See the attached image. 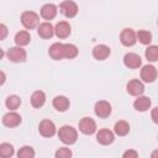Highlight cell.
<instances>
[{
    "label": "cell",
    "instance_id": "cell-24",
    "mask_svg": "<svg viewBox=\"0 0 158 158\" xmlns=\"http://www.w3.org/2000/svg\"><path fill=\"white\" fill-rule=\"evenodd\" d=\"M14 153H15V148L12 144L6 143V142L0 144V157L1 158H11L14 156Z\"/></svg>",
    "mask_w": 158,
    "mask_h": 158
},
{
    "label": "cell",
    "instance_id": "cell-26",
    "mask_svg": "<svg viewBox=\"0 0 158 158\" xmlns=\"http://www.w3.org/2000/svg\"><path fill=\"white\" fill-rule=\"evenodd\" d=\"M5 105H6V107L9 110L15 111L21 105V99L17 95H10V96H7V99L5 101Z\"/></svg>",
    "mask_w": 158,
    "mask_h": 158
},
{
    "label": "cell",
    "instance_id": "cell-20",
    "mask_svg": "<svg viewBox=\"0 0 158 158\" xmlns=\"http://www.w3.org/2000/svg\"><path fill=\"white\" fill-rule=\"evenodd\" d=\"M52 104H53V107H54L57 111H60V112L67 111L68 107H69V105H70L69 99L65 98V96H63V95L56 96V98L53 99V102H52Z\"/></svg>",
    "mask_w": 158,
    "mask_h": 158
},
{
    "label": "cell",
    "instance_id": "cell-18",
    "mask_svg": "<svg viewBox=\"0 0 158 158\" xmlns=\"http://www.w3.org/2000/svg\"><path fill=\"white\" fill-rule=\"evenodd\" d=\"M151 105H152V101L148 96H138L133 102V107L139 112L147 111L151 107Z\"/></svg>",
    "mask_w": 158,
    "mask_h": 158
},
{
    "label": "cell",
    "instance_id": "cell-35",
    "mask_svg": "<svg viewBox=\"0 0 158 158\" xmlns=\"http://www.w3.org/2000/svg\"><path fill=\"white\" fill-rule=\"evenodd\" d=\"M1 77H2V79H1V84H4V81H5V74H4V72H1Z\"/></svg>",
    "mask_w": 158,
    "mask_h": 158
},
{
    "label": "cell",
    "instance_id": "cell-21",
    "mask_svg": "<svg viewBox=\"0 0 158 158\" xmlns=\"http://www.w3.org/2000/svg\"><path fill=\"white\" fill-rule=\"evenodd\" d=\"M46 101V94L42 90H36L32 95H31V105L36 109H40L43 106Z\"/></svg>",
    "mask_w": 158,
    "mask_h": 158
},
{
    "label": "cell",
    "instance_id": "cell-29",
    "mask_svg": "<svg viewBox=\"0 0 158 158\" xmlns=\"http://www.w3.org/2000/svg\"><path fill=\"white\" fill-rule=\"evenodd\" d=\"M17 158H35V149L31 146H23L19 149Z\"/></svg>",
    "mask_w": 158,
    "mask_h": 158
},
{
    "label": "cell",
    "instance_id": "cell-8",
    "mask_svg": "<svg viewBox=\"0 0 158 158\" xmlns=\"http://www.w3.org/2000/svg\"><path fill=\"white\" fill-rule=\"evenodd\" d=\"M59 9H60V12L68 19H72L78 14V5L74 1H70V0L60 2Z\"/></svg>",
    "mask_w": 158,
    "mask_h": 158
},
{
    "label": "cell",
    "instance_id": "cell-6",
    "mask_svg": "<svg viewBox=\"0 0 158 158\" xmlns=\"http://www.w3.org/2000/svg\"><path fill=\"white\" fill-rule=\"evenodd\" d=\"M38 131L43 137H53L57 132L56 125L51 120H43L38 125Z\"/></svg>",
    "mask_w": 158,
    "mask_h": 158
},
{
    "label": "cell",
    "instance_id": "cell-13",
    "mask_svg": "<svg viewBox=\"0 0 158 158\" xmlns=\"http://www.w3.org/2000/svg\"><path fill=\"white\" fill-rule=\"evenodd\" d=\"M123 64L130 69H137L142 64V59L136 53H126L123 57Z\"/></svg>",
    "mask_w": 158,
    "mask_h": 158
},
{
    "label": "cell",
    "instance_id": "cell-22",
    "mask_svg": "<svg viewBox=\"0 0 158 158\" xmlns=\"http://www.w3.org/2000/svg\"><path fill=\"white\" fill-rule=\"evenodd\" d=\"M31 41V35L27 31H20L15 35V43L17 47H22L28 44Z\"/></svg>",
    "mask_w": 158,
    "mask_h": 158
},
{
    "label": "cell",
    "instance_id": "cell-11",
    "mask_svg": "<svg viewBox=\"0 0 158 158\" xmlns=\"http://www.w3.org/2000/svg\"><path fill=\"white\" fill-rule=\"evenodd\" d=\"M157 69L152 64H147L141 69V79L144 83H153L157 79Z\"/></svg>",
    "mask_w": 158,
    "mask_h": 158
},
{
    "label": "cell",
    "instance_id": "cell-36",
    "mask_svg": "<svg viewBox=\"0 0 158 158\" xmlns=\"http://www.w3.org/2000/svg\"><path fill=\"white\" fill-rule=\"evenodd\" d=\"M157 25H158V20H157Z\"/></svg>",
    "mask_w": 158,
    "mask_h": 158
},
{
    "label": "cell",
    "instance_id": "cell-32",
    "mask_svg": "<svg viewBox=\"0 0 158 158\" xmlns=\"http://www.w3.org/2000/svg\"><path fill=\"white\" fill-rule=\"evenodd\" d=\"M151 118L153 120V122H154V123H157V125H158V106H157V107H154V109L151 111Z\"/></svg>",
    "mask_w": 158,
    "mask_h": 158
},
{
    "label": "cell",
    "instance_id": "cell-4",
    "mask_svg": "<svg viewBox=\"0 0 158 158\" xmlns=\"http://www.w3.org/2000/svg\"><path fill=\"white\" fill-rule=\"evenodd\" d=\"M120 41L126 47H132L137 42V35L132 28H123L120 33Z\"/></svg>",
    "mask_w": 158,
    "mask_h": 158
},
{
    "label": "cell",
    "instance_id": "cell-30",
    "mask_svg": "<svg viewBox=\"0 0 158 158\" xmlns=\"http://www.w3.org/2000/svg\"><path fill=\"white\" fill-rule=\"evenodd\" d=\"M56 158H72V151L68 147H60L54 153Z\"/></svg>",
    "mask_w": 158,
    "mask_h": 158
},
{
    "label": "cell",
    "instance_id": "cell-3",
    "mask_svg": "<svg viewBox=\"0 0 158 158\" xmlns=\"http://www.w3.org/2000/svg\"><path fill=\"white\" fill-rule=\"evenodd\" d=\"M6 57L10 62L14 63H23L27 58V53L22 47H11L6 52Z\"/></svg>",
    "mask_w": 158,
    "mask_h": 158
},
{
    "label": "cell",
    "instance_id": "cell-34",
    "mask_svg": "<svg viewBox=\"0 0 158 158\" xmlns=\"http://www.w3.org/2000/svg\"><path fill=\"white\" fill-rule=\"evenodd\" d=\"M151 158H158V148L154 149V151L151 153Z\"/></svg>",
    "mask_w": 158,
    "mask_h": 158
},
{
    "label": "cell",
    "instance_id": "cell-25",
    "mask_svg": "<svg viewBox=\"0 0 158 158\" xmlns=\"http://www.w3.org/2000/svg\"><path fill=\"white\" fill-rule=\"evenodd\" d=\"M144 56L148 62H158V46H148Z\"/></svg>",
    "mask_w": 158,
    "mask_h": 158
},
{
    "label": "cell",
    "instance_id": "cell-12",
    "mask_svg": "<svg viewBox=\"0 0 158 158\" xmlns=\"http://www.w3.org/2000/svg\"><path fill=\"white\" fill-rule=\"evenodd\" d=\"M48 54L54 60H60V59L65 58V56H64V43H60V42L53 43L48 49Z\"/></svg>",
    "mask_w": 158,
    "mask_h": 158
},
{
    "label": "cell",
    "instance_id": "cell-33",
    "mask_svg": "<svg viewBox=\"0 0 158 158\" xmlns=\"http://www.w3.org/2000/svg\"><path fill=\"white\" fill-rule=\"evenodd\" d=\"M6 35H7V28L4 23H1L0 25V40H5Z\"/></svg>",
    "mask_w": 158,
    "mask_h": 158
},
{
    "label": "cell",
    "instance_id": "cell-1",
    "mask_svg": "<svg viewBox=\"0 0 158 158\" xmlns=\"http://www.w3.org/2000/svg\"><path fill=\"white\" fill-rule=\"evenodd\" d=\"M58 137L64 144H74L78 139V132L74 127L69 125H64L58 130Z\"/></svg>",
    "mask_w": 158,
    "mask_h": 158
},
{
    "label": "cell",
    "instance_id": "cell-10",
    "mask_svg": "<svg viewBox=\"0 0 158 158\" xmlns=\"http://www.w3.org/2000/svg\"><path fill=\"white\" fill-rule=\"evenodd\" d=\"M114 139H115V135L109 128H101L96 132V141L102 146L111 144L114 142Z\"/></svg>",
    "mask_w": 158,
    "mask_h": 158
},
{
    "label": "cell",
    "instance_id": "cell-19",
    "mask_svg": "<svg viewBox=\"0 0 158 158\" xmlns=\"http://www.w3.org/2000/svg\"><path fill=\"white\" fill-rule=\"evenodd\" d=\"M41 16L44 20H53L57 16V6L54 4H44L41 9Z\"/></svg>",
    "mask_w": 158,
    "mask_h": 158
},
{
    "label": "cell",
    "instance_id": "cell-23",
    "mask_svg": "<svg viewBox=\"0 0 158 158\" xmlns=\"http://www.w3.org/2000/svg\"><path fill=\"white\" fill-rule=\"evenodd\" d=\"M114 132H115L117 136H120V137H123V136L128 135V132H130V125H128V122H126V121H123V120L117 121V122L115 123Z\"/></svg>",
    "mask_w": 158,
    "mask_h": 158
},
{
    "label": "cell",
    "instance_id": "cell-31",
    "mask_svg": "<svg viewBox=\"0 0 158 158\" xmlns=\"http://www.w3.org/2000/svg\"><path fill=\"white\" fill-rule=\"evenodd\" d=\"M122 158H138V153L135 149H127L122 154Z\"/></svg>",
    "mask_w": 158,
    "mask_h": 158
},
{
    "label": "cell",
    "instance_id": "cell-14",
    "mask_svg": "<svg viewBox=\"0 0 158 158\" xmlns=\"http://www.w3.org/2000/svg\"><path fill=\"white\" fill-rule=\"evenodd\" d=\"M2 123L6 127H16L21 123V116L15 111H10L2 116Z\"/></svg>",
    "mask_w": 158,
    "mask_h": 158
},
{
    "label": "cell",
    "instance_id": "cell-27",
    "mask_svg": "<svg viewBox=\"0 0 158 158\" xmlns=\"http://www.w3.org/2000/svg\"><path fill=\"white\" fill-rule=\"evenodd\" d=\"M64 56L67 59H73L78 56V48L75 44L64 43Z\"/></svg>",
    "mask_w": 158,
    "mask_h": 158
},
{
    "label": "cell",
    "instance_id": "cell-2",
    "mask_svg": "<svg viewBox=\"0 0 158 158\" xmlns=\"http://www.w3.org/2000/svg\"><path fill=\"white\" fill-rule=\"evenodd\" d=\"M21 23L27 30H33L40 26V16L35 11H23L21 14Z\"/></svg>",
    "mask_w": 158,
    "mask_h": 158
},
{
    "label": "cell",
    "instance_id": "cell-9",
    "mask_svg": "<svg viewBox=\"0 0 158 158\" xmlns=\"http://www.w3.org/2000/svg\"><path fill=\"white\" fill-rule=\"evenodd\" d=\"M126 89H127V93H128L130 95L138 98V96H141V95L143 94V91H144V85H143V83H142L141 80H138V79H132V80H130V81L127 83Z\"/></svg>",
    "mask_w": 158,
    "mask_h": 158
},
{
    "label": "cell",
    "instance_id": "cell-5",
    "mask_svg": "<svg viewBox=\"0 0 158 158\" xmlns=\"http://www.w3.org/2000/svg\"><path fill=\"white\" fill-rule=\"evenodd\" d=\"M94 111H95V115H96L98 117H100V118H106V117H109V116L111 115L112 109H111V105H110L107 101L100 100V101H98V102L95 104Z\"/></svg>",
    "mask_w": 158,
    "mask_h": 158
},
{
    "label": "cell",
    "instance_id": "cell-28",
    "mask_svg": "<svg viewBox=\"0 0 158 158\" xmlns=\"http://www.w3.org/2000/svg\"><path fill=\"white\" fill-rule=\"evenodd\" d=\"M137 35V40L142 43V44H149L152 42V33L149 31L146 30H139L138 32H136Z\"/></svg>",
    "mask_w": 158,
    "mask_h": 158
},
{
    "label": "cell",
    "instance_id": "cell-7",
    "mask_svg": "<svg viewBox=\"0 0 158 158\" xmlns=\"http://www.w3.org/2000/svg\"><path fill=\"white\" fill-rule=\"evenodd\" d=\"M79 131L84 135H93L96 132V123L91 117H83L79 121Z\"/></svg>",
    "mask_w": 158,
    "mask_h": 158
},
{
    "label": "cell",
    "instance_id": "cell-15",
    "mask_svg": "<svg viewBox=\"0 0 158 158\" xmlns=\"http://www.w3.org/2000/svg\"><path fill=\"white\" fill-rule=\"evenodd\" d=\"M70 32H72L70 25L67 21H59L54 27V35L58 38H67L69 37Z\"/></svg>",
    "mask_w": 158,
    "mask_h": 158
},
{
    "label": "cell",
    "instance_id": "cell-16",
    "mask_svg": "<svg viewBox=\"0 0 158 158\" xmlns=\"http://www.w3.org/2000/svg\"><path fill=\"white\" fill-rule=\"evenodd\" d=\"M37 33L41 38L48 40L54 35V27L51 22H42L40 23V26L37 27Z\"/></svg>",
    "mask_w": 158,
    "mask_h": 158
},
{
    "label": "cell",
    "instance_id": "cell-17",
    "mask_svg": "<svg viewBox=\"0 0 158 158\" xmlns=\"http://www.w3.org/2000/svg\"><path fill=\"white\" fill-rule=\"evenodd\" d=\"M111 51H110V47L106 46V44H98L94 47L93 49V57L98 60H104L106 59L109 56H110Z\"/></svg>",
    "mask_w": 158,
    "mask_h": 158
}]
</instances>
